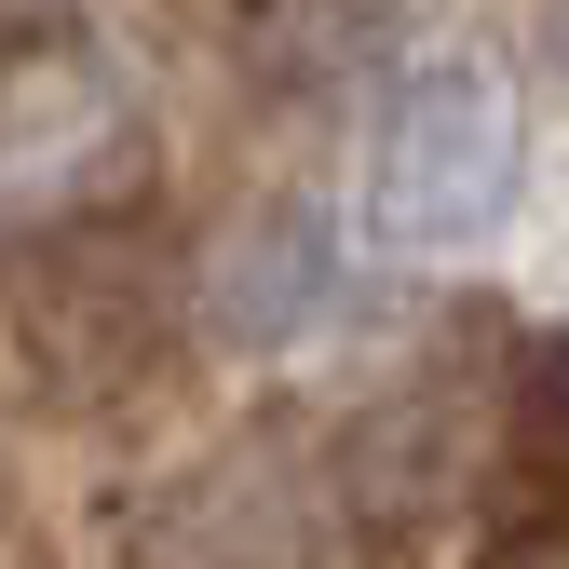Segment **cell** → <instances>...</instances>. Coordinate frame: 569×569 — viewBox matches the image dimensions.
<instances>
[{
    "instance_id": "1",
    "label": "cell",
    "mask_w": 569,
    "mask_h": 569,
    "mask_svg": "<svg viewBox=\"0 0 569 569\" xmlns=\"http://www.w3.org/2000/svg\"><path fill=\"white\" fill-rule=\"evenodd\" d=\"M516 177H529V136H516V82L488 54H420L407 82L367 122V218L407 258H461L516 218Z\"/></svg>"
},
{
    "instance_id": "2",
    "label": "cell",
    "mask_w": 569,
    "mask_h": 569,
    "mask_svg": "<svg viewBox=\"0 0 569 569\" xmlns=\"http://www.w3.org/2000/svg\"><path fill=\"white\" fill-rule=\"evenodd\" d=\"M203 299H218L231 339H299V326H326L339 312V218L299 203V190L244 203L231 244H218V271H203Z\"/></svg>"
},
{
    "instance_id": "3",
    "label": "cell",
    "mask_w": 569,
    "mask_h": 569,
    "mask_svg": "<svg viewBox=\"0 0 569 569\" xmlns=\"http://www.w3.org/2000/svg\"><path fill=\"white\" fill-rule=\"evenodd\" d=\"M542 41H556V68H569V0H556V14H542Z\"/></svg>"
}]
</instances>
